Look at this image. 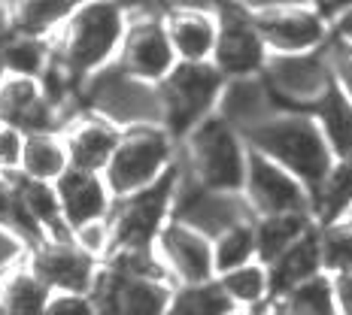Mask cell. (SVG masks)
I'll list each match as a JSON object with an SVG mask.
<instances>
[{
	"label": "cell",
	"mask_w": 352,
	"mask_h": 315,
	"mask_svg": "<svg viewBox=\"0 0 352 315\" xmlns=\"http://www.w3.org/2000/svg\"><path fill=\"white\" fill-rule=\"evenodd\" d=\"M58 130H61L70 167L94 170V173H104L107 161L122 137L119 124H113L109 119H104V115L91 113V109H76Z\"/></svg>",
	"instance_id": "2e32d148"
},
{
	"label": "cell",
	"mask_w": 352,
	"mask_h": 315,
	"mask_svg": "<svg viewBox=\"0 0 352 315\" xmlns=\"http://www.w3.org/2000/svg\"><path fill=\"white\" fill-rule=\"evenodd\" d=\"M82 0H3L6 31L28 36H52Z\"/></svg>",
	"instance_id": "7402d4cb"
},
{
	"label": "cell",
	"mask_w": 352,
	"mask_h": 315,
	"mask_svg": "<svg viewBox=\"0 0 352 315\" xmlns=\"http://www.w3.org/2000/svg\"><path fill=\"white\" fill-rule=\"evenodd\" d=\"M216 12H219V31H216V46H212L210 64L225 79L261 73L270 52L264 46L261 34L255 31L252 16L234 10V6H219Z\"/></svg>",
	"instance_id": "5bb4252c"
},
{
	"label": "cell",
	"mask_w": 352,
	"mask_h": 315,
	"mask_svg": "<svg viewBox=\"0 0 352 315\" xmlns=\"http://www.w3.org/2000/svg\"><path fill=\"white\" fill-rule=\"evenodd\" d=\"M240 194L246 197L252 215H276V212H313L310 188L295 179L285 167L270 161L261 152H246V176Z\"/></svg>",
	"instance_id": "8fae6325"
},
{
	"label": "cell",
	"mask_w": 352,
	"mask_h": 315,
	"mask_svg": "<svg viewBox=\"0 0 352 315\" xmlns=\"http://www.w3.org/2000/svg\"><path fill=\"white\" fill-rule=\"evenodd\" d=\"M21 145H25V130L0 121V173H19Z\"/></svg>",
	"instance_id": "f35d334b"
},
{
	"label": "cell",
	"mask_w": 352,
	"mask_h": 315,
	"mask_svg": "<svg viewBox=\"0 0 352 315\" xmlns=\"http://www.w3.org/2000/svg\"><path fill=\"white\" fill-rule=\"evenodd\" d=\"M252 222L255 218L237 222V224H231V228L219 231L216 237L210 240L212 243V270H216V276L255 258V224Z\"/></svg>",
	"instance_id": "d6a6232c"
},
{
	"label": "cell",
	"mask_w": 352,
	"mask_h": 315,
	"mask_svg": "<svg viewBox=\"0 0 352 315\" xmlns=\"http://www.w3.org/2000/svg\"><path fill=\"white\" fill-rule=\"evenodd\" d=\"M225 76L212 67L210 61L188 64L176 61L170 73L158 82V100H161V124L173 134L179 143L197 121L216 113V100L222 94Z\"/></svg>",
	"instance_id": "8992f818"
},
{
	"label": "cell",
	"mask_w": 352,
	"mask_h": 315,
	"mask_svg": "<svg viewBox=\"0 0 352 315\" xmlns=\"http://www.w3.org/2000/svg\"><path fill=\"white\" fill-rule=\"evenodd\" d=\"M276 303L289 315H337L331 276L322 270L276 294Z\"/></svg>",
	"instance_id": "f546056e"
},
{
	"label": "cell",
	"mask_w": 352,
	"mask_h": 315,
	"mask_svg": "<svg viewBox=\"0 0 352 315\" xmlns=\"http://www.w3.org/2000/svg\"><path fill=\"white\" fill-rule=\"evenodd\" d=\"M128 27L124 0H82L49 36L52 64L70 82L82 85L91 73L116 61Z\"/></svg>",
	"instance_id": "6da1fadb"
},
{
	"label": "cell",
	"mask_w": 352,
	"mask_h": 315,
	"mask_svg": "<svg viewBox=\"0 0 352 315\" xmlns=\"http://www.w3.org/2000/svg\"><path fill=\"white\" fill-rule=\"evenodd\" d=\"M0 52H3L6 73L34 76V79H40L46 73L49 58H52L46 36H28V34H12V31L0 36Z\"/></svg>",
	"instance_id": "4dcf8cb0"
},
{
	"label": "cell",
	"mask_w": 352,
	"mask_h": 315,
	"mask_svg": "<svg viewBox=\"0 0 352 315\" xmlns=\"http://www.w3.org/2000/svg\"><path fill=\"white\" fill-rule=\"evenodd\" d=\"M307 113L316 119L334 158L352 155V100L337 88V82L328 85V91Z\"/></svg>",
	"instance_id": "603a6c76"
},
{
	"label": "cell",
	"mask_w": 352,
	"mask_h": 315,
	"mask_svg": "<svg viewBox=\"0 0 352 315\" xmlns=\"http://www.w3.org/2000/svg\"><path fill=\"white\" fill-rule=\"evenodd\" d=\"M349 6H352V0H325V3H322V12L331 19V16H337V12L349 10Z\"/></svg>",
	"instance_id": "ee69618b"
},
{
	"label": "cell",
	"mask_w": 352,
	"mask_h": 315,
	"mask_svg": "<svg viewBox=\"0 0 352 315\" xmlns=\"http://www.w3.org/2000/svg\"><path fill=\"white\" fill-rule=\"evenodd\" d=\"M43 315H98L91 294L82 291H52Z\"/></svg>",
	"instance_id": "74e56055"
},
{
	"label": "cell",
	"mask_w": 352,
	"mask_h": 315,
	"mask_svg": "<svg viewBox=\"0 0 352 315\" xmlns=\"http://www.w3.org/2000/svg\"><path fill=\"white\" fill-rule=\"evenodd\" d=\"M270 270V285H274V294L285 291L289 285H295L300 279L313 273H322V258H319V224H313L307 233L292 243L280 258H274L267 264Z\"/></svg>",
	"instance_id": "4316f807"
},
{
	"label": "cell",
	"mask_w": 352,
	"mask_h": 315,
	"mask_svg": "<svg viewBox=\"0 0 352 315\" xmlns=\"http://www.w3.org/2000/svg\"><path fill=\"white\" fill-rule=\"evenodd\" d=\"M12 182H16L19 207L36 233V243L40 240H70V228L61 215V203H58L52 182H36L21 173H12Z\"/></svg>",
	"instance_id": "44dd1931"
},
{
	"label": "cell",
	"mask_w": 352,
	"mask_h": 315,
	"mask_svg": "<svg viewBox=\"0 0 352 315\" xmlns=\"http://www.w3.org/2000/svg\"><path fill=\"white\" fill-rule=\"evenodd\" d=\"M49 297V285L28 267V261L0 276V315H43Z\"/></svg>",
	"instance_id": "83f0119b"
},
{
	"label": "cell",
	"mask_w": 352,
	"mask_h": 315,
	"mask_svg": "<svg viewBox=\"0 0 352 315\" xmlns=\"http://www.w3.org/2000/svg\"><path fill=\"white\" fill-rule=\"evenodd\" d=\"M161 10H182V6H195V10H219V0H155Z\"/></svg>",
	"instance_id": "b9f144b4"
},
{
	"label": "cell",
	"mask_w": 352,
	"mask_h": 315,
	"mask_svg": "<svg viewBox=\"0 0 352 315\" xmlns=\"http://www.w3.org/2000/svg\"><path fill=\"white\" fill-rule=\"evenodd\" d=\"M292 3H307V0H225V6L246 12V16H258L267 10H280V6H292Z\"/></svg>",
	"instance_id": "60d3db41"
},
{
	"label": "cell",
	"mask_w": 352,
	"mask_h": 315,
	"mask_svg": "<svg viewBox=\"0 0 352 315\" xmlns=\"http://www.w3.org/2000/svg\"><path fill=\"white\" fill-rule=\"evenodd\" d=\"M158 264L173 279V285H192L216 279L212 270V243L207 233H201L182 218H167L161 224L155 243H152Z\"/></svg>",
	"instance_id": "7c38bea8"
},
{
	"label": "cell",
	"mask_w": 352,
	"mask_h": 315,
	"mask_svg": "<svg viewBox=\"0 0 352 315\" xmlns=\"http://www.w3.org/2000/svg\"><path fill=\"white\" fill-rule=\"evenodd\" d=\"M28 267L49 285V291H91L100 261L82 252L73 240H40L28 252Z\"/></svg>",
	"instance_id": "9a60e30c"
},
{
	"label": "cell",
	"mask_w": 352,
	"mask_h": 315,
	"mask_svg": "<svg viewBox=\"0 0 352 315\" xmlns=\"http://www.w3.org/2000/svg\"><path fill=\"white\" fill-rule=\"evenodd\" d=\"M331 276V288H334V303H337V315H352V264Z\"/></svg>",
	"instance_id": "ab89813d"
},
{
	"label": "cell",
	"mask_w": 352,
	"mask_h": 315,
	"mask_svg": "<svg viewBox=\"0 0 352 315\" xmlns=\"http://www.w3.org/2000/svg\"><path fill=\"white\" fill-rule=\"evenodd\" d=\"M28 252H31V243L16 228L0 222V276L21 267L28 261Z\"/></svg>",
	"instance_id": "8d00e7d4"
},
{
	"label": "cell",
	"mask_w": 352,
	"mask_h": 315,
	"mask_svg": "<svg viewBox=\"0 0 352 315\" xmlns=\"http://www.w3.org/2000/svg\"><path fill=\"white\" fill-rule=\"evenodd\" d=\"M307 3H313V6H319V10H322V3H325V0H307Z\"/></svg>",
	"instance_id": "c3c4849f"
},
{
	"label": "cell",
	"mask_w": 352,
	"mask_h": 315,
	"mask_svg": "<svg viewBox=\"0 0 352 315\" xmlns=\"http://www.w3.org/2000/svg\"><path fill=\"white\" fill-rule=\"evenodd\" d=\"M179 143L164 124H134L122 128L113 155L104 167V179L113 197H124L131 191L152 185L176 164Z\"/></svg>",
	"instance_id": "5b68a950"
},
{
	"label": "cell",
	"mask_w": 352,
	"mask_h": 315,
	"mask_svg": "<svg viewBox=\"0 0 352 315\" xmlns=\"http://www.w3.org/2000/svg\"><path fill=\"white\" fill-rule=\"evenodd\" d=\"M331 34L352 40V6L343 12H337V16H331Z\"/></svg>",
	"instance_id": "7bdbcfd3"
},
{
	"label": "cell",
	"mask_w": 352,
	"mask_h": 315,
	"mask_svg": "<svg viewBox=\"0 0 352 315\" xmlns=\"http://www.w3.org/2000/svg\"><path fill=\"white\" fill-rule=\"evenodd\" d=\"M243 140L249 149L285 167L295 179L310 188V194L334 161L316 119L304 109H280L261 124H255L252 130H246Z\"/></svg>",
	"instance_id": "3957f363"
},
{
	"label": "cell",
	"mask_w": 352,
	"mask_h": 315,
	"mask_svg": "<svg viewBox=\"0 0 352 315\" xmlns=\"http://www.w3.org/2000/svg\"><path fill=\"white\" fill-rule=\"evenodd\" d=\"M267 52H313L331 36V19L313 3H292L252 16Z\"/></svg>",
	"instance_id": "4fadbf2b"
},
{
	"label": "cell",
	"mask_w": 352,
	"mask_h": 315,
	"mask_svg": "<svg viewBox=\"0 0 352 315\" xmlns=\"http://www.w3.org/2000/svg\"><path fill=\"white\" fill-rule=\"evenodd\" d=\"M173 191H176V164L152 185L116 197L107 215L109 224V252L124 248H152L161 224L173 215Z\"/></svg>",
	"instance_id": "ba28073f"
},
{
	"label": "cell",
	"mask_w": 352,
	"mask_h": 315,
	"mask_svg": "<svg viewBox=\"0 0 352 315\" xmlns=\"http://www.w3.org/2000/svg\"><path fill=\"white\" fill-rule=\"evenodd\" d=\"M261 79L267 82V88L274 91V97L280 100L283 109H304V113L334 82L322 49L289 52V55L270 52L261 67Z\"/></svg>",
	"instance_id": "9c48e42d"
},
{
	"label": "cell",
	"mask_w": 352,
	"mask_h": 315,
	"mask_svg": "<svg viewBox=\"0 0 352 315\" xmlns=\"http://www.w3.org/2000/svg\"><path fill=\"white\" fill-rule=\"evenodd\" d=\"M280 109H283L280 100L274 97V91H270L267 82L261 79V73L225 79L222 94H219V100H216V115H222L240 134L252 130L255 124H261L274 113H280Z\"/></svg>",
	"instance_id": "d6986e66"
},
{
	"label": "cell",
	"mask_w": 352,
	"mask_h": 315,
	"mask_svg": "<svg viewBox=\"0 0 352 315\" xmlns=\"http://www.w3.org/2000/svg\"><path fill=\"white\" fill-rule=\"evenodd\" d=\"M58 203H61V215L67 228H79L88 222H100L113 209V191H109L104 173L94 170H79V167H67L58 179L52 182Z\"/></svg>",
	"instance_id": "ac0fdd59"
},
{
	"label": "cell",
	"mask_w": 352,
	"mask_h": 315,
	"mask_svg": "<svg viewBox=\"0 0 352 315\" xmlns=\"http://www.w3.org/2000/svg\"><path fill=\"white\" fill-rule=\"evenodd\" d=\"M88 294L98 315H164L173 279L152 248H124L100 261Z\"/></svg>",
	"instance_id": "7a4b0ae2"
},
{
	"label": "cell",
	"mask_w": 352,
	"mask_h": 315,
	"mask_svg": "<svg viewBox=\"0 0 352 315\" xmlns=\"http://www.w3.org/2000/svg\"><path fill=\"white\" fill-rule=\"evenodd\" d=\"M231 310L234 303L225 297L219 282L210 279V282H192V285H173V294L164 315H225Z\"/></svg>",
	"instance_id": "1f68e13d"
},
{
	"label": "cell",
	"mask_w": 352,
	"mask_h": 315,
	"mask_svg": "<svg viewBox=\"0 0 352 315\" xmlns=\"http://www.w3.org/2000/svg\"><path fill=\"white\" fill-rule=\"evenodd\" d=\"M310 209L316 224L334 222L352 212V155L331 161L328 173L310 194Z\"/></svg>",
	"instance_id": "d4e9b609"
},
{
	"label": "cell",
	"mask_w": 352,
	"mask_h": 315,
	"mask_svg": "<svg viewBox=\"0 0 352 315\" xmlns=\"http://www.w3.org/2000/svg\"><path fill=\"white\" fill-rule=\"evenodd\" d=\"M322 52H325V61L331 67L337 88L352 100V40L331 34L325 40V46H322Z\"/></svg>",
	"instance_id": "e575fe53"
},
{
	"label": "cell",
	"mask_w": 352,
	"mask_h": 315,
	"mask_svg": "<svg viewBox=\"0 0 352 315\" xmlns=\"http://www.w3.org/2000/svg\"><path fill=\"white\" fill-rule=\"evenodd\" d=\"M70 240H73V243H76L79 248H82V252L91 255V258L104 261L107 255H109V224H107V218L73 228V231H70Z\"/></svg>",
	"instance_id": "d590c367"
},
{
	"label": "cell",
	"mask_w": 352,
	"mask_h": 315,
	"mask_svg": "<svg viewBox=\"0 0 352 315\" xmlns=\"http://www.w3.org/2000/svg\"><path fill=\"white\" fill-rule=\"evenodd\" d=\"M216 282L234 306H264L270 297H274L270 270H267V264H261L258 258L219 273Z\"/></svg>",
	"instance_id": "f1b7e54d"
},
{
	"label": "cell",
	"mask_w": 352,
	"mask_h": 315,
	"mask_svg": "<svg viewBox=\"0 0 352 315\" xmlns=\"http://www.w3.org/2000/svg\"><path fill=\"white\" fill-rule=\"evenodd\" d=\"M225 315H267V303L264 306H234V310Z\"/></svg>",
	"instance_id": "f6af8a7d"
},
{
	"label": "cell",
	"mask_w": 352,
	"mask_h": 315,
	"mask_svg": "<svg viewBox=\"0 0 352 315\" xmlns=\"http://www.w3.org/2000/svg\"><path fill=\"white\" fill-rule=\"evenodd\" d=\"M176 64L173 46L164 31V12L158 10H128V27H124L116 67H122L128 76L158 85Z\"/></svg>",
	"instance_id": "30bf717a"
},
{
	"label": "cell",
	"mask_w": 352,
	"mask_h": 315,
	"mask_svg": "<svg viewBox=\"0 0 352 315\" xmlns=\"http://www.w3.org/2000/svg\"><path fill=\"white\" fill-rule=\"evenodd\" d=\"M164 31L173 46L176 61L204 64L212 58V46H216L219 12L216 10H195V6L164 10Z\"/></svg>",
	"instance_id": "ffe728a7"
},
{
	"label": "cell",
	"mask_w": 352,
	"mask_h": 315,
	"mask_svg": "<svg viewBox=\"0 0 352 315\" xmlns=\"http://www.w3.org/2000/svg\"><path fill=\"white\" fill-rule=\"evenodd\" d=\"M319 258L325 273H337L352 264V212L319 224Z\"/></svg>",
	"instance_id": "836d02e7"
},
{
	"label": "cell",
	"mask_w": 352,
	"mask_h": 315,
	"mask_svg": "<svg viewBox=\"0 0 352 315\" xmlns=\"http://www.w3.org/2000/svg\"><path fill=\"white\" fill-rule=\"evenodd\" d=\"M0 121L31 134V130H58L64 124V115L46 97L40 79L6 73L0 82Z\"/></svg>",
	"instance_id": "e0dca14e"
},
{
	"label": "cell",
	"mask_w": 352,
	"mask_h": 315,
	"mask_svg": "<svg viewBox=\"0 0 352 315\" xmlns=\"http://www.w3.org/2000/svg\"><path fill=\"white\" fill-rule=\"evenodd\" d=\"M267 315H289V312H285V310H283V306H280V303H276V306H267Z\"/></svg>",
	"instance_id": "7dc6e473"
},
{
	"label": "cell",
	"mask_w": 352,
	"mask_h": 315,
	"mask_svg": "<svg viewBox=\"0 0 352 315\" xmlns=\"http://www.w3.org/2000/svg\"><path fill=\"white\" fill-rule=\"evenodd\" d=\"M6 31H0V36H3ZM6 79V64H3V52H0V82H3Z\"/></svg>",
	"instance_id": "bcb514c9"
},
{
	"label": "cell",
	"mask_w": 352,
	"mask_h": 315,
	"mask_svg": "<svg viewBox=\"0 0 352 315\" xmlns=\"http://www.w3.org/2000/svg\"><path fill=\"white\" fill-rule=\"evenodd\" d=\"M79 104L82 109L104 115L119 128L134 124H161V100L158 85L128 76L122 67L107 64L104 70L91 73L79 85Z\"/></svg>",
	"instance_id": "52a82bcc"
},
{
	"label": "cell",
	"mask_w": 352,
	"mask_h": 315,
	"mask_svg": "<svg viewBox=\"0 0 352 315\" xmlns=\"http://www.w3.org/2000/svg\"><path fill=\"white\" fill-rule=\"evenodd\" d=\"M255 258L270 264L289 248L300 233H307L316 224L313 212H276V215L255 218Z\"/></svg>",
	"instance_id": "484cf974"
},
{
	"label": "cell",
	"mask_w": 352,
	"mask_h": 315,
	"mask_svg": "<svg viewBox=\"0 0 352 315\" xmlns=\"http://www.w3.org/2000/svg\"><path fill=\"white\" fill-rule=\"evenodd\" d=\"M67 167L70 161L61 140V130H31V134H25L21 161H19L21 176L36 182H55Z\"/></svg>",
	"instance_id": "cb8c5ba5"
},
{
	"label": "cell",
	"mask_w": 352,
	"mask_h": 315,
	"mask_svg": "<svg viewBox=\"0 0 352 315\" xmlns=\"http://www.w3.org/2000/svg\"><path fill=\"white\" fill-rule=\"evenodd\" d=\"M246 152L249 145L243 134L212 113L179 140L176 161L197 185L212 191H240L246 176Z\"/></svg>",
	"instance_id": "277c9868"
}]
</instances>
